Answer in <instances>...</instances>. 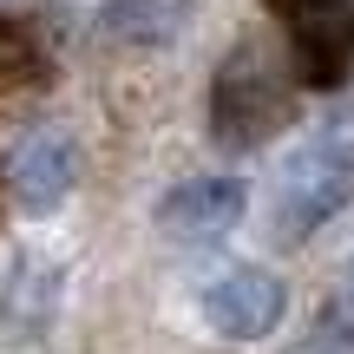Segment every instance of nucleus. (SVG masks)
Returning a JSON list of instances; mask_svg holds the SVG:
<instances>
[{
    "instance_id": "nucleus-5",
    "label": "nucleus",
    "mask_w": 354,
    "mask_h": 354,
    "mask_svg": "<svg viewBox=\"0 0 354 354\" xmlns=\"http://www.w3.org/2000/svg\"><path fill=\"white\" fill-rule=\"evenodd\" d=\"M243 210H250L243 177H190L158 203V230L171 243H216L243 223Z\"/></svg>"
},
{
    "instance_id": "nucleus-3",
    "label": "nucleus",
    "mask_w": 354,
    "mask_h": 354,
    "mask_svg": "<svg viewBox=\"0 0 354 354\" xmlns=\"http://www.w3.org/2000/svg\"><path fill=\"white\" fill-rule=\"evenodd\" d=\"M289 20L295 39V73L308 86H342L354 73V0H269Z\"/></svg>"
},
{
    "instance_id": "nucleus-6",
    "label": "nucleus",
    "mask_w": 354,
    "mask_h": 354,
    "mask_svg": "<svg viewBox=\"0 0 354 354\" xmlns=\"http://www.w3.org/2000/svg\"><path fill=\"white\" fill-rule=\"evenodd\" d=\"M59 289H66V276L53 256H39V250L13 256L7 282H0V335L7 342H39L59 315Z\"/></svg>"
},
{
    "instance_id": "nucleus-1",
    "label": "nucleus",
    "mask_w": 354,
    "mask_h": 354,
    "mask_svg": "<svg viewBox=\"0 0 354 354\" xmlns=\"http://www.w3.org/2000/svg\"><path fill=\"white\" fill-rule=\"evenodd\" d=\"M354 197V112H335L289 151L276 177V236L302 243Z\"/></svg>"
},
{
    "instance_id": "nucleus-9",
    "label": "nucleus",
    "mask_w": 354,
    "mask_h": 354,
    "mask_svg": "<svg viewBox=\"0 0 354 354\" xmlns=\"http://www.w3.org/2000/svg\"><path fill=\"white\" fill-rule=\"evenodd\" d=\"M302 354H354V335H348V328H322Z\"/></svg>"
},
{
    "instance_id": "nucleus-4",
    "label": "nucleus",
    "mask_w": 354,
    "mask_h": 354,
    "mask_svg": "<svg viewBox=\"0 0 354 354\" xmlns=\"http://www.w3.org/2000/svg\"><path fill=\"white\" fill-rule=\"evenodd\" d=\"M282 308H289V289L269 269H223L203 289V322L223 342H263V335H276Z\"/></svg>"
},
{
    "instance_id": "nucleus-7",
    "label": "nucleus",
    "mask_w": 354,
    "mask_h": 354,
    "mask_svg": "<svg viewBox=\"0 0 354 354\" xmlns=\"http://www.w3.org/2000/svg\"><path fill=\"white\" fill-rule=\"evenodd\" d=\"M73 177H79V145L66 131H33L7 158V184L20 197V210H53L73 190Z\"/></svg>"
},
{
    "instance_id": "nucleus-2",
    "label": "nucleus",
    "mask_w": 354,
    "mask_h": 354,
    "mask_svg": "<svg viewBox=\"0 0 354 354\" xmlns=\"http://www.w3.org/2000/svg\"><path fill=\"white\" fill-rule=\"evenodd\" d=\"M289 92H282V79L269 73V59L256 46H236L223 59V73H216V145L223 151H256V145H269L282 125H289Z\"/></svg>"
},
{
    "instance_id": "nucleus-8",
    "label": "nucleus",
    "mask_w": 354,
    "mask_h": 354,
    "mask_svg": "<svg viewBox=\"0 0 354 354\" xmlns=\"http://www.w3.org/2000/svg\"><path fill=\"white\" fill-rule=\"evenodd\" d=\"M190 26V0H112L105 7V33L125 46H171Z\"/></svg>"
}]
</instances>
